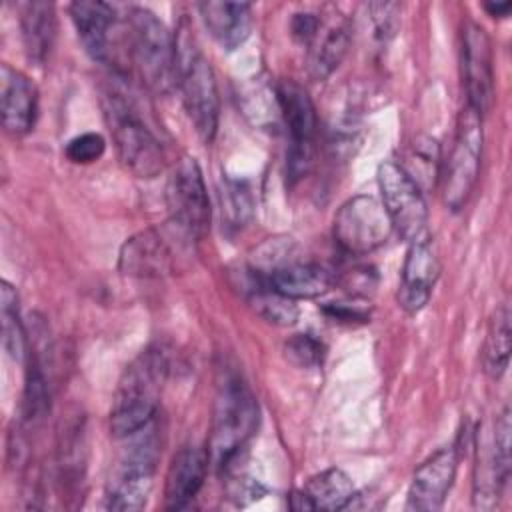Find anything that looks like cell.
Listing matches in <instances>:
<instances>
[{
	"label": "cell",
	"instance_id": "cell-25",
	"mask_svg": "<svg viewBox=\"0 0 512 512\" xmlns=\"http://www.w3.org/2000/svg\"><path fill=\"white\" fill-rule=\"evenodd\" d=\"M0 322H2V346L6 354L12 360L22 362L28 356V338L18 312L16 288L8 280L0 282Z\"/></svg>",
	"mask_w": 512,
	"mask_h": 512
},
{
	"label": "cell",
	"instance_id": "cell-17",
	"mask_svg": "<svg viewBox=\"0 0 512 512\" xmlns=\"http://www.w3.org/2000/svg\"><path fill=\"white\" fill-rule=\"evenodd\" d=\"M210 466L208 450L198 446L180 448L166 472L164 484V506L168 510H180L194 500L204 484Z\"/></svg>",
	"mask_w": 512,
	"mask_h": 512
},
{
	"label": "cell",
	"instance_id": "cell-29",
	"mask_svg": "<svg viewBox=\"0 0 512 512\" xmlns=\"http://www.w3.org/2000/svg\"><path fill=\"white\" fill-rule=\"evenodd\" d=\"M106 150V140L98 132H84L68 140L64 154L74 164H92L102 158Z\"/></svg>",
	"mask_w": 512,
	"mask_h": 512
},
{
	"label": "cell",
	"instance_id": "cell-9",
	"mask_svg": "<svg viewBox=\"0 0 512 512\" xmlns=\"http://www.w3.org/2000/svg\"><path fill=\"white\" fill-rule=\"evenodd\" d=\"M166 208L170 220L192 242L204 238L210 228V200L202 170L190 156H182L166 182Z\"/></svg>",
	"mask_w": 512,
	"mask_h": 512
},
{
	"label": "cell",
	"instance_id": "cell-33",
	"mask_svg": "<svg viewBox=\"0 0 512 512\" xmlns=\"http://www.w3.org/2000/svg\"><path fill=\"white\" fill-rule=\"evenodd\" d=\"M512 4L510 2H486L484 4V10L494 16V18H506L508 12H510Z\"/></svg>",
	"mask_w": 512,
	"mask_h": 512
},
{
	"label": "cell",
	"instance_id": "cell-2",
	"mask_svg": "<svg viewBox=\"0 0 512 512\" xmlns=\"http://www.w3.org/2000/svg\"><path fill=\"white\" fill-rule=\"evenodd\" d=\"M258 428V402L248 384L236 374L226 372L218 384L212 428L208 438L210 464L226 470L248 444Z\"/></svg>",
	"mask_w": 512,
	"mask_h": 512
},
{
	"label": "cell",
	"instance_id": "cell-24",
	"mask_svg": "<svg viewBox=\"0 0 512 512\" xmlns=\"http://www.w3.org/2000/svg\"><path fill=\"white\" fill-rule=\"evenodd\" d=\"M248 302L256 310L258 316H262L266 322L276 324V326H290L298 318L296 300H290L288 296L276 292L256 272H250Z\"/></svg>",
	"mask_w": 512,
	"mask_h": 512
},
{
	"label": "cell",
	"instance_id": "cell-8",
	"mask_svg": "<svg viewBox=\"0 0 512 512\" xmlns=\"http://www.w3.org/2000/svg\"><path fill=\"white\" fill-rule=\"evenodd\" d=\"M274 98L286 126V176L298 182L312 164L316 138V110L308 92L294 80H280L274 86Z\"/></svg>",
	"mask_w": 512,
	"mask_h": 512
},
{
	"label": "cell",
	"instance_id": "cell-10",
	"mask_svg": "<svg viewBox=\"0 0 512 512\" xmlns=\"http://www.w3.org/2000/svg\"><path fill=\"white\" fill-rule=\"evenodd\" d=\"M392 222L380 200L368 194L348 198L336 212L332 234L338 248L350 256H364L386 244Z\"/></svg>",
	"mask_w": 512,
	"mask_h": 512
},
{
	"label": "cell",
	"instance_id": "cell-1",
	"mask_svg": "<svg viewBox=\"0 0 512 512\" xmlns=\"http://www.w3.org/2000/svg\"><path fill=\"white\" fill-rule=\"evenodd\" d=\"M168 370V356L158 346H148L124 368L108 420L114 438L124 440L154 420Z\"/></svg>",
	"mask_w": 512,
	"mask_h": 512
},
{
	"label": "cell",
	"instance_id": "cell-15",
	"mask_svg": "<svg viewBox=\"0 0 512 512\" xmlns=\"http://www.w3.org/2000/svg\"><path fill=\"white\" fill-rule=\"evenodd\" d=\"M460 452L456 446H446L428 456L414 472L406 510L416 512H436L442 508L450 486L456 476Z\"/></svg>",
	"mask_w": 512,
	"mask_h": 512
},
{
	"label": "cell",
	"instance_id": "cell-18",
	"mask_svg": "<svg viewBox=\"0 0 512 512\" xmlns=\"http://www.w3.org/2000/svg\"><path fill=\"white\" fill-rule=\"evenodd\" d=\"M68 10L86 52L98 62H108L112 54L110 32L116 22L114 6L100 0H78Z\"/></svg>",
	"mask_w": 512,
	"mask_h": 512
},
{
	"label": "cell",
	"instance_id": "cell-5",
	"mask_svg": "<svg viewBox=\"0 0 512 512\" xmlns=\"http://www.w3.org/2000/svg\"><path fill=\"white\" fill-rule=\"evenodd\" d=\"M128 44L142 82L154 94H168L176 88V36L146 8H132L128 14Z\"/></svg>",
	"mask_w": 512,
	"mask_h": 512
},
{
	"label": "cell",
	"instance_id": "cell-16",
	"mask_svg": "<svg viewBox=\"0 0 512 512\" xmlns=\"http://www.w3.org/2000/svg\"><path fill=\"white\" fill-rule=\"evenodd\" d=\"M0 112L2 126L12 136L32 130L38 116V88L10 64L0 66Z\"/></svg>",
	"mask_w": 512,
	"mask_h": 512
},
{
	"label": "cell",
	"instance_id": "cell-32",
	"mask_svg": "<svg viewBox=\"0 0 512 512\" xmlns=\"http://www.w3.org/2000/svg\"><path fill=\"white\" fill-rule=\"evenodd\" d=\"M324 312L338 322H366L370 318V312L364 304L352 302H328L324 306Z\"/></svg>",
	"mask_w": 512,
	"mask_h": 512
},
{
	"label": "cell",
	"instance_id": "cell-23",
	"mask_svg": "<svg viewBox=\"0 0 512 512\" xmlns=\"http://www.w3.org/2000/svg\"><path fill=\"white\" fill-rule=\"evenodd\" d=\"M20 34L28 60L42 66L48 60L56 40L54 4L40 0L20 4Z\"/></svg>",
	"mask_w": 512,
	"mask_h": 512
},
{
	"label": "cell",
	"instance_id": "cell-6",
	"mask_svg": "<svg viewBox=\"0 0 512 512\" xmlns=\"http://www.w3.org/2000/svg\"><path fill=\"white\" fill-rule=\"evenodd\" d=\"M124 440H130V444L116 462L104 496V506L116 512H132L146 506L160 450L154 420Z\"/></svg>",
	"mask_w": 512,
	"mask_h": 512
},
{
	"label": "cell",
	"instance_id": "cell-27",
	"mask_svg": "<svg viewBox=\"0 0 512 512\" xmlns=\"http://www.w3.org/2000/svg\"><path fill=\"white\" fill-rule=\"evenodd\" d=\"M324 354H326L324 344L312 334H294L284 344L286 360L304 370L318 368L324 360Z\"/></svg>",
	"mask_w": 512,
	"mask_h": 512
},
{
	"label": "cell",
	"instance_id": "cell-31",
	"mask_svg": "<svg viewBox=\"0 0 512 512\" xmlns=\"http://www.w3.org/2000/svg\"><path fill=\"white\" fill-rule=\"evenodd\" d=\"M320 24V16L314 12H298L290 20V34L298 44L308 46Z\"/></svg>",
	"mask_w": 512,
	"mask_h": 512
},
{
	"label": "cell",
	"instance_id": "cell-11",
	"mask_svg": "<svg viewBox=\"0 0 512 512\" xmlns=\"http://www.w3.org/2000/svg\"><path fill=\"white\" fill-rule=\"evenodd\" d=\"M380 202L392 222V228L406 242H412L426 232L428 208L420 184L402 168V164L386 160L378 166Z\"/></svg>",
	"mask_w": 512,
	"mask_h": 512
},
{
	"label": "cell",
	"instance_id": "cell-4",
	"mask_svg": "<svg viewBox=\"0 0 512 512\" xmlns=\"http://www.w3.org/2000/svg\"><path fill=\"white\" fill-rule=\"evenodd\" d=\"M102 106L120 164L136 178H156L164 168V150L138 110L116 90L104 94Z\"/></svg>",
	"mask_w": 512,
	"mask_h": 512
},
{
	"label": "cell",
	"instance_id": "cell-12",
	"mask_svg": "<svg viewBox=\"0 0 512 512\" xmlns=\"http://www.w3.org/2000/svg\"><path fill=\"white\" fill-rule=\"evenodd\" d=\"M168 224L166 228L142 230L122 244L118 268L124 276L160 278L174 270L178 250L184 246V240H192L172 222Z\"/></svg>",
	"mask_w": 512,
	"mask_h": 512
},
{
	"label": "cell",
	"instance_id": "cell-7",
	"mask_svg": "<svg viewBox=\"0 0 512 512\" xmlns=\"http://www.w3.org/2000/svg\"><path fill=\"white\" fill-rule=\"evenodd\" d=\"M482 142V116L466 104L458 116L454 142L442 170V200L450 210H460L474 190Z\"/></svg>",
	"mask_w": 512,
	"mask_h": 512
},
{
	"label": "cell",
	"instance_id": "cell-21",
	"mask_svg": "<svg viewBox=\"0 0 512 512\" xmlns=\"http://www.w3.org/2000/svg\"><path fill=\"white\" fill-rule=\"evenodd\" d=\"M258 276H262L276 292L288 296L290 300L318 298V296L326 294L332 284V276L326 268L312 264V262H300L294 258H290V260L278 264L276 268L268 270L266 274H258Z\"/></svg>",
	"mask_w": 512,
	"mask_h": 512
},
{
	"label": "cell",
	"instance_id": "cell-26",
	"mask_svg": "<svg viewBox=\"0 0 512 512\" xmlns=\"http://www.w3.org/2000/svg\"><path fill=\"white\" fill-rule=\"evenodd\" d=\"M510 336H512L510 308H508V304H502L494 312V318L490 320V328H488L484 352H482L484 370L490 378H500L508 368L510 348H512Z\"/></svg>",
	"mask_w": 512,
	"mask_h": 512
},
{
	"label": "cell",
	"instance_id": "cell-30",
	"mask_svg": "<svg viewBox=\"0 0 512 512\" xmlns=\"http://www.w3.org/2000/svg\"><path fill=\"white\" fill-rule=\"evenodd\" d=\"M398 10H400V6L394 2H372L368 6L370 20L374 24V36L378 40H388L396 32Z\"/></svg>",
	"mask_w": 512,
	"mask_h": 512
},
{
	"label": "cell",
	"instance_id": "cell-22",
	"mask_svg": "<svg viewBox=\"0 0 512 512\" xmlns=\"http://www.w3.org/2000/svg\"><path fill=\"white\" fill-rule=\"evenodd\" d=\"M200 18L210 36L224 48H238L252 32V6L246 2H218L208 0L198 4Z\"/></svg>",
	"mask_w": 512,
	"mask_h": 512
},
{
	"label": "cell",
	"instance_id": "cell-14",
	"mask_svg": "<svg viewBox=\"0 0 512 512\" xmlns=\"http://www.w3.org/2000/svg\"><path fill=\"white\" fill-rule=\"evenodd\" d=\"M440 276V260L430 234H424L410 242L398 286V304L410 312H420L432 294V288Z\"/></svg>",
	"mask_w": 512,
	"mask_h": 512
},
{
	"label": "cell",
	"instance_id": "cell-13",
	"mask_svg": "<svg viewBox=\"0 0 512 512\" xmlns=\"http://www.w3.org/2000/svg\"><path fill=\"white\" fill-rule=\"evenodd\" d=\"M462 78L466 104L484 116L494 102V64L490 36L476 22H466L462 30Z\"/></svg>",
	"mask_w": 512,
	"mask_h": 512
},
{
	"label": "cell",
	"instance_id": "cell-28",
	"mask_svg": "<svg viewBox=\"0 0 512 512\" xmlns=\"http://www.w3.org/2000/svg\"><path fill=\"white\" fill-rule=\"evenodd\" d=\"M510 410L508 406L498 414L496 418V426L490 438V448L494 454V462H496V470L500 480L506 484L508 476H510Z\"/></svg>",
	"mask_w": 512,
	"mask_h": 512
},
{
	"label": "cell",
	"instance_id": "cell-19",
	"mask_svg": "<svg viewBox=\"0 0 512 512\" xmlns=\"http://www.w3.org/2000/svg\"><path fill=\"white\" fill-rule=\"evenodd\" d=\"M356 496L354 482L342 468H326L314 474L302 490L290 496L292 510H342Z\"/></svg>",
	"mask_w": 512,
	"mask_h": 512
},
{
	"label": "cell",
	"instance_id": "cell-20",
	"mask_svg": "<svg viewBox=\"0 0 512 512\" xmlns=\"http://www.w3.org/2000/svg\"><path fill=\"white\" fill-rule=\"evenodd\" d=\"M352 40V28L344 16H320L318 30L308 44V70L312 78H328L344 60Z\"/></svg>",
	"mask_w": 512,
	"mask_h": 512
},
{
	"label": "cell",
	"instance_id": "cell-3",
	"mask_svg": "<svg viewBox=\"0 0 512 512\" xmlns=\"http://www.w3.org/2000/svg\"><path fill=\"white\" fill-rule=\"evenodd\" d=\"M176 86L196 134L204 142H212L220 112L218 88L208 58L186 26L176 34Z\"/></svg>",
	"mask_w": 512,
	"mask_h": 512
}]
</instances>
